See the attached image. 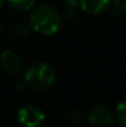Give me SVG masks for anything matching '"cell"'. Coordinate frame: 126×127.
<instances>
[{
  "label": "cell",
  "mask_w": 126,
  "mask_h": 127,
  "mask_svg": "<svg viewBox=\"0 0 126 127\" xmlns=\"http://www.w3.org/2000/svg\"><path fill=\"white\" fill-rule=\"evenodd\" d=\"M26 86H27L26 82H25V80H22L21 83H17V84H16V89H17V90H24Z\"/></svg>",
  "instance_id": "13"
},
{
  "label": "cell",
  "mask_w": 126,
  "mask_h": 127,
  "mask_svg": "<svg viewBox=\"0 0 126 127\" xmlns=\"http://www.w3.org/2000/svg\"><path fill=\"white\" fill-rule=\"evenodd\" d=\"M30 33H31V25L27 22H17V24H15V26L12 29V35L20 40L27 38L30 36Z\"/></svg>",
  "instance_id": "8"
},
{
  "label": "cell",
  "mask_w": 126,
  "mask_h": 127,
  "mask_svg": "<svg viewBox=\"0 0 126 127\" xmlns=\"http://www.w3.org/2000/svg\"><path fill=\"white\" fill-rule=\"evenodd\" d=\"M115 115H116V119H118V122L120 124V126L126 127V99L118 104Z\"/></svg>",
  "instance_id": "10"
},
{
  "label": "cell",
  "mask_w": 126,
  "mask_h": 127,
  "mask_svg": "<svg viewBox=\"0 0 126 127\" xmlns=\"http://www.w3.org/2000/svg\"><path fill=\"white\" fill-rule=\"evenodd\" d=\"M110 4V0H79V6L83 11L95 15L105 11Z\"/></svg>",
  "instance_id": "6"
},
{
  "label": "cell",
  "mask_w": 126,
  "mask_h": 127,
  "mask_svg": "<svg viewBox=\"0 0 126 127\" xmlns=\"http://www.w3.org/2000/svg\"><path fill=\"white\" fill-rule=\"evenodd\" d=\"M0 68L5 74L14 77L20 73L22 68V59L12 51H4L0 54Z\"/></svg>",
  "instance_id": "5"
},
{
  "label": "cell",
  "mask_w": 126,
  "mask_h": 127,
  "mask_svg": "<svg viewBox=\"0 0 126 127\" xmlns=\"http://www.w3.org/2000/svg\"><path fill=\"white\" fill-rule=\"evenodd\" d=\"M84 120V116L79 111H72L67 115V124L72 127H78L82 125Z\"/></svg>",
  "instance_id": "11"
},
{
  "label": "cell",
  "mask_w": 126,
  "mask_h": 127,
  "mask_svg": "<svg viewBox=\"0 0 126 127\" xmlns=\"http://www.w3.org/2000/svg\"><path fill=\"white\" fill-rule=\"evenodd\" d=\"M31 29L41 35H53L61 26V15L51 5H40L30 15Z\"/></svg>",
  "instance_id": "1"
},
{
  "label": "cell",
  "mask_w": 126,
  "mask_h": 127,
  "mask_svg": "<svg viewBox=\"0 0 126 127\" xmlns=\"http://www.w3.org/2000/svg\"><path fill=\"white\" fill-rule=\"evenodd\" d=\"M17 120L25 127H37L43 122L44 115L40 107L35 105H25L19 110Z\"/></svg>",
  "instance_id": "4"
},
{
  "label": "cell",
  "mask_w": 126,
  "mask_h": 127,
  "mask_svg": "<svg viewBox=\"0 0 126 127\" xmlns=\"http://www.w3.org/2000/svg\"><path fill=\"white\" fill-rule=\"evenodd\" d=\"M0 29H1V25H0Z\"/></svg>",
  "instance_id": "16"
},
{
  "label": "cell",
  "mask_w": 126,
  "mask_h": 127,
  "mask_svg": "<svg viewBox=\"0 0 126 127\" xmlns=\"http://www.w3.org/2000/svg\"><path fill=\"white\" fill-rule=\"evenodd\" d=\"M37 127H54V126H53V125H42L41 124L40 126H37Z\"/></svg>",
  "instance_id": "14"
},
{
  "label": "cell",
  "mask_w": 126,
  "mask_h": 127,
  "mask_svg": "<svg viewBox=\"0 0 126 127\" xmlns=\"http://www.w3.org/2000/svg\"><path fill=\"white\" fill-rule=\"evenodd\" d=\"M85 117L95 127H109L114 120L111 111L101 104H95L91 107H89V110L85 114Z\"/></svg>",
  "instance_id": "3"
},
{
  "label": "cell",
  "mask_w": 126,
  "mask_h": 127,
  "mask_svg": "<svg viewBox=\"0 0 126 127\" xmlns=\"http://www.w3.org/2000/svg\"><path fill=\"white\" fill-rule=\"evenodd\" d=\"M7 1L11 5V7H14L15 10H20V11L32 9V6L36 2V0H7Z\"/></svg>",
  "instance_id": "9"
},
{
  "label": "cell",
  "mask_w": 126,
  "mask_h": 127,
  "mask_svg": "<svg viewBox=\"0 0 126 127\" xmlns=\"http://www.w3.org/2000/svg\"><path fill=\"white\" fill-rule=\"evenodd\" d=\"M113 4L116 9L121 11H126V0H113Z\"/></svg>",
  "instance_id": "12"
},
{
  "label": "cell",
  "mask_w": 126,
  "mask_h": 127,
  "mask_svg": "<svg viewBox=\"0 0 126 127\" xmlns=\"http://www.w3.org/2000/svg\"><path fill=\"white\" fill-rule=\"evenodd\" d=\"M61 10H62V15L67 20H74L76 16L78 15L79 4L77 0H64L62 2Z\"/></svg>",
  "instance_id": "7"
},
{
  "label": "cell",
  "mask_w": 126,
  "mask_h": 127,
  "mask_svg": "<svg viewBox=\"0 0 126 127\" xmlns=\"http://www.w3.org/2000/svg\"><path fill=\"white\" fill-rule=\"evenodd\" d=\"M56 73L53 68L43 62L32 63L25 72L24 80L26 82L27 86L35 90H44L48 89L54 83Z\"/></svg>",
  "instance_id": "2"
},
{
  "label": "cell",
  "mask_w": 126,
  "mask_h": 127,
  "mask_svg": "<svg viewBox=\"0 0 126 127\" xmlns=\"http://www.w3.org/2000/svg\"><path fill=\"white\" fill-rule=\"evenodd\" d=\"M4 1H5V0H0V7L2 6V4H4Z\"/></svg>",
  "instance_id": "15"
}]
</instances>
